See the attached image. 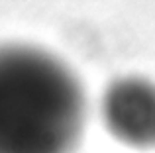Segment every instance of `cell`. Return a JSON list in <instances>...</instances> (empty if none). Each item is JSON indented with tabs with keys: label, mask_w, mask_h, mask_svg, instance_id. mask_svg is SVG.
Here are the masks:
<instances>
[{
	"label": "cell",
	"mask_w": 155,
	"mask_h": 153,
	"mask_svg": "<svg viewBox=\"0 0 155 153\" xmlns=\"http://www.w3.org/2000/svg\"><path fill=\"white\" fill-rule=\"evenodd\" d=\"M83 122V88L59 59L0 45V153H71Z\"/></svg>",
	"instance_id": "6da1fadb"
},
{
	"label": "cell",
	"mask_w": 155,
	"mask_h": 153,
	"mask_svg": "<svg viewBox=\"0 0 155 153\" xmlns=\"http://www.w3.org/2000/svg\"><path fill=\"white\" fill-rule=\"evenodd\" d=\"M104 120L118 139L134 147L155 145V86L143 79H120L104 96Z\"/></svg>",
	"instance_id": "7a4b0ae2"
}]
</instances>
